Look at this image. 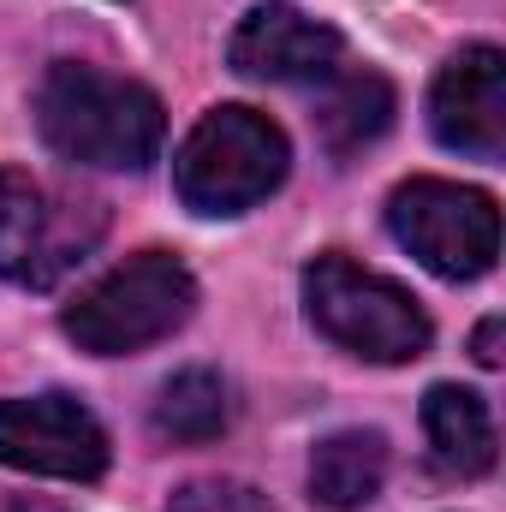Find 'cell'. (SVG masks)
<instances>
[{
  "mask_svg": "<svg viewBox=\"0 0 506 512\" xmlns=\"http://www.w3.org/2000/svg\"><path fill=\"white\" fill-rule=\"evenodd\" d=\"M114 447L102 417L72 393H18L0 399V465L60 483H96Z\"/></svg>",
  "mask_w": 506,
  "mask_h": 512,
  "instance_id": "obj_7",
  "label": "cell"
},
{
  "mask_svg": "<svg viewBox=\"0 0 506 512\" xmlns=\"http://www.w3.org/2000/svg\"><path fill=\"white\" fill-rule=\"evenodd\" d=\"M387 233L441 280H483L501 256V203L459 179H405L387 197Z\"/></svg>",
  "mask_w": 506,
  "mask_h": 512,
  "instance_id": "obj_6",
  "label": "cell"
},
{
  "mask_svg": "<svg viewBox=\"0 0 506 512\" xmlns=\"http://www.w3.org/2000/svg\"><path fill=\"white\" fill-rule=\"evenodd\" d=\"M233 423V393L215 370L191 364L179 376H167L155 393V411H149V429L161 441H179V447H203V441H221Z\"/></svg>",
  "mask_w": 506,
  "mask_h": 512,
  "instance_id": "obj_13",
  "label": "cell"
},
{
  "mask_svg": "<svg viewBox=\"0 0 506 512\" xmlns=\"http://www.w3.org/2000/svg\"><path fill=\"white\" fill-rule=\"evenodd\" d=\"M501 316H489V322H483V328H477V340H471V358H477V364H483V370H495V364H501Z\"/></svg>",
  "mask_w": 506,
  "mask_h": 512,
  "instance_id": "obj_15",
  "label": "cell"
},
{
  "mask_svg": "<svg viewBox=\"0 0 506 512\" xmlns=\"http://www.w3.org/2000/svg\"><path fill=\"white\" fill-rule=\"evenodd\" d=\"M292 173V143L256 108H209L173 155V191L191 215H245Z\"/></svg>",
  "mask_w": 506,
  "mask_h": 512,
  "instance_id": "obj_3",
  "label": "cell"
},
{
  "mask_svg": "<svg viewBox=\"0 0 506 512\" xmlns=\"http://www.w3.org/2000/svg\"><path fill=\"white\" fill-rule=\"evenodd\" d=\"M298 286H304L310 328L364 364H411L435 340L429 310L399 280L352 262L346 251H322L316 262H304Z\"/></svg>",
  "mask_w": 506,
  "mask_h": 512,
  "instance_id": "obj_2",
  "label": "cell"
},
{
  "mask_svg": "<svg viewBox=\"0 0 506 512\" xmlns=\"http://www.w3.org/2000/svg\"><path fill=\"white\" fill-rule=\"evenodd\" d=\"M167 512H268V495H256L251 483H233V477H191L173 489Z\"/></svg>",
  "mask_w": 506,
  "mask_h": 512,
  "instance_id": "obj_14",
  "label": "cell"
},
{
  "mask_svg": "<svg viewBox=\"0 0 506 512\" xmlns=\"http://www.w3.org/2000/svg\"><path fill=\"white\" fill-rule=\"evenodd\" d=\"M429 131L441 149L471 161L506 155V54L495 42H465L429 84Z\"/></svg>",
  "mask_w": 506,
  "mask_h": 512,
  "instance_id": "obj_8",
  "label": "cell"
},
{
  "mask_svg": "<svg viewBox=\"0 0 506 512\" xmlns=\"http://www.w3.org/2000/svg\"><path fill=\"white\" fill-rule=\"evenodd\" d=\"M393 114H399V96H393V84L370 72V66H340V72H328L322 78V96H316V137H322V149L328 155H358V149H370L381 131L393 126Z\"/></svg>",
  "mask_w": 506,
  "mask_h": 512,
  "instance_id": "obj_11",
  "label": "cell"
},
{
  "mask_svg": "<svg viewBox=\"0 0 506 512\" xmlns=\"http://www.w3.org/2000/svg\"><path fill=\"white\" fill-rule=\"evenodd\" d=\"M423 429H429V459L441 477H459V483H477L495 471L501 459V441H495V411L483 393L459 382H435L423 393Z\"/></svg>",
  "mask_w": 506,
  "mask_h": 512,
  "instance_id": "obj_10",
  "label": "cell"
},
{
  "mask_svg": "<svg viewBox=\"0 0 506 512\" xmlns=\"http://www.w3.org/2000/svg\"><path fill=\"white\" fill-rule=\"evenodd\" d=\"M387 483V441L376 429H334L310 453V501L334 512L370 507Z\"/></svg>",
  "mask_w": 506,
  "mask_h": 512,
  "instance_id": "obj_12",
  "label": "cell"
},
{
  "mask_svg": "<svg viewBox=\"0 0 506 512\" xmlns=\"http://www.w3.org/2000/svg\"><path fill=\"white\" fill-rule=\"evenodd\" d=\"M36 131L72 167L143 173L161 155L167 108L137 78L84 66V60H54L36 84Z\"/></svg>",
  "mask_w": 506,
  "mask_h": 512,
  "instance_id": "obj_1",
  "label": "cell"
},
{
  "mask_svg": "<svg viewBox=\"0 0 506 512\" xmlns=\"http://www.w3.org/2000/svg\"><path fill=\"white\" fill-rule=\"evenodd\" d=\"M340 30L310 18L304 6L292 0H262L239 18L233 42H227V60L239 78L251 84H322L328 72H340Z\"/></svg>",
  "mask_w": 506,
  "mask_h": 512,
  "instance_id": "obj_9",
  "label": "cell"
},
{
  "mask_svg": "<svg viewBox=\"0 0 506 512\" xmlns=\"http://www.w3.org/2000/svg\"><path fill=\"white\" fill-rule=\"evenodd\" d=\"M197 316V274L173 251H137L108 268L90 292H78L60 316L66 340L90 358H126Z\"/></svg>",
  "mask_w": 506,
  "mask_h": 512,
  "instance_id": "obj_4",
  "label": "cell"
},
{
  "mask_svg": "<svg viewBox=\"0 0 506 512\" xmlns=\"http://www.w3.org/2000/svg\"><path fill=\"white\" fill-rule=\"evenodd\" d=\"M108 239V203L48 185L30 167H0V280L48 292Z\"/></svg>",
  "mask_w": 506,
  "mask_h": 512,
  "instance_id": "obj_5",
  "label": "cell"
}]
</instances>
